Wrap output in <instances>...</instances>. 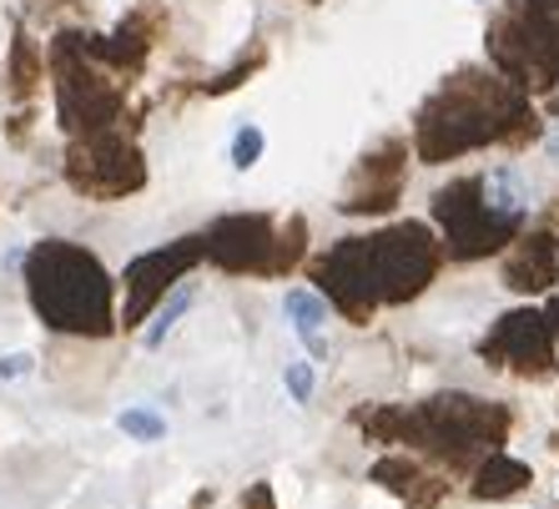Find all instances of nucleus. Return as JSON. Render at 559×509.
<instances>
[{
  "label": "nucleus",
  "instance_id": "nucleus-1",
  "mask_svg": "<svg viewBox=\"0 0 559 509\" xmlns=\"http://www.w3.org/2000/svg\"><path fill=\"white\" fill-rule=\"evenodd\" d=\"M439 268V242L424 223H399L373 237H348L318 258V283L353 323L383 303H408Z\"/></svg>",
  "mask_w": 559,
  "mask_h": 509
},
{
  "label": "nucleus",
  "instance_id": "nucleus-2",
  "mask_svg": "<svg viewBox=\"0 0 559 509\" xmlns=\"http://www.w3.org/2000/svg\"><path fill=\"white\" fill-rule=\"evenodd\" d=\"M539 137L530 96L495 71H459L418 117V157L449 162L479 146H524Z\"/></svg>",
  "mask_w": 559,
  "mask_h": 509
},
{
  "label": "nucleus",
  "instance_id": "nucleus-3",
  "mask_svg": "<svg viewBox=\"0 0 559 509\" xmlns=\"http://www.w3.org/2000/svg\"><path fill=\"white\" fill-rule=\"evenodd\" d=\"M26 293L36 303V313L46 318V328H56V333L102 339L117 328L111 277L81 242H61V237L36 242L26 258Z\"/></svg>",
  "mask_w": 559,
  "mask_h": 509
},
{
  "label": "nucleus",
  "instance_id": "nucleus-4",
  "mask_svg": "<svg viewBox=\"0 0 559 509\" xmlns=\"http://www.w3.org/2000/svg\"><path fill=\"white\" fill-rule=\"evenodd\" d=\"M524 208H530L524 177L514 167H499L443 187L439 202H433V223H439L454 258H489V252L509 248L520 237Z\"/></svg>",
  "mask_w": 559,
  "mask_h": 509
},
{
  "label": "nucleus",
  "instance_id": "nucleus-5",
  "mask_svg": "<svg viewBox=\"0 0 559 509\" xmlns=\"http://www.w3.org/2000/svg\"><path fill=\"white\" fill-rule=\"evenodd\" d=\"M489 61L524 96L559 86V11L545 0H514L489 26Z\"/></svg>",
  "mask_w": 559,
  "mask_h": 509
},
{
  "label": "nucleus",
  "instance_id": "nucleus-6",
  "mask_svg": "<svg viewBox=\"0 0 559 509\" xmlns=\"http://www.w3.org/2000/svg\"><path fill=\"white\" fill-rule=\"evenodd\" d=\"M302 252H308L302 217H293V223L277 233L273 217L237 212V217H222L212 233H202V258L227 268V273H287Z\"/></svg>",
  "mask_w": 559,
  "mask_h": 509
},
{
  "label": "nucleus",
  "instance_id": "nucleus-7",
  "mask_svg": "<svg viewBox=\"0 0 559 509\" xmlns=\"http://www.w3.org/2000/svg\"><path fill=\"white\" fill-rule=\"evenodd\" d=\"M66 182L86 197H127L146 182V162L136 152L127 131L102 127V131H81L71 152H66Z\"/></svg>",
  "mask_w": 559,
  "mask_h": 509
},
{
  "label": "nucleus",
  "instance_id": "nucleus-8",
  "mask_svg": "<svg viewBox=\"0 0 559 509\" xmlns=\"http://www.w3.org/2000/svg\"><path fill=\"white\" fill-rule=\"evenodd\" d=\"M479 358L489 368H504V374H520V379L539 383L555 374V328L534 308H514V313L495 318V328L484 333Z\"/></svg>",
  "mask_w": 559,
  "mask_h": 509
},
{
  "label": "nucleus",
  "instance_id": "nucleus-9",
  "mask_svg": "<svg viewBox=\"0 0 559 509\" xmlns=\"http://www.w3.org/2000/svg\"><path fill=\"white\" fill-rule=\"evenodd\" d=\"M202 262V237H182L171 248L152 252V258H136L127 268V323H142L156 303L171 293V283H182V273Z\"/></svg>",
  "mask_w": 559,
  "mask_h": 509
},
{
  "label": "nucleus",
  "instance_id": "nucleus-10",
  "mask_svg": "<svg viewBox=\"0 0 559 509\" xmlns=\"http://www.w3.org/2000/svg\"><path fill=\"white\" fill-rule=\"evenodd\" d=\"M404 157H408V152H404V142H399V137L378 142L373 152L353 167L348 192H343V208H348V212L389 208L393 197H399V187H404Z\"/></svg>",
  "mask_w": 559,
  "mask_h": 509
},
{
  "label": "nucleus",
  "instance_id": "nucleus-11",
  "mask_svg": "<svg viewBox=\"0 0 559 509\" xmlns=\"http://www.w3.org/2000/svg\"><path fill=\"white\" fill-rule=\"evenodd\" d=\"M504 283L520 293H545L559 283V237L555 233H530L514 237L504 252Z\"/></svg>",
  "mask_w": 559,
  "mask_h": 509
},
{
  "label": "nucleus",
  "instance_id": "nucleus-12",
  "mask_svg": "<svg viewBox=\"0 0 559 509\" xmlns=\"http://www.w3.org/2000/svg\"><path fill=\"white\" fill-rule=\"evenodd\" d=\"M530 480H534L530 464H520V459H509L504 449H495V454H484L479 470H474V495L479 499H509V495H520Z\"/></svg>",
  "mask_w": 559,
  "mask_h": 509
},
{
  "label": "nucleus",
  "instance_id": "nucleus-13",
  "mask_svg": "<svg viewBox=\"0 0 559 509\" xmlns=\"http://www.w3.org/2000/svg\"><path fill=\"white\" fill-rule=\"evenodd\" d=\"M287 318L298 328V339L308 343L312 353H323V323H328V298L323 293H312V287H298V293H287Z\"/></svg>",
  "mask_w": 559,
  "mask_h": 509
},
{
  "label": "nucleus",
  "instance_id": "nucleus-14",
  "mask_svg": "<svg viewBox=\"0 0 559 509\" xmlns=\"http://www.w3.org/2000/svg\"><path fill=\"white\" fill-rule=\"evenodd\" d=\"M36 81H40L36 51H31L26 36H15V51H11V86H15V96H31V92H36Z\"/></svg>",
  "mask_w": 559,
  "mask_h": 509
},
{
  "label": "nucleus",
  "instance_id": "nucleus-15",
  "mask_svg": "<svg viewBox=\"0 0 559 509\" xmlns=\"http://www.w3.org/2000/svg\"><path fill=\"white\" fill-rule=\"evenodd\" d=\"M121 434L142 439V445H156V439H167V418L152 414V409H127L121 414Z\"/></svg>",
  "mask_w": 559,
  "mask_h": 509
},
{
  "label": "nucleus",
  "instance_id": "nucleus-16",
  "mask_svg": "<svg viewBox=\"0 0 559 509\" xmlns=\"http://www.w3.org/2000/svg\"><path fill=\"white\" fill-rule=\"evenodd\" d=\"M187 308H192V287H182V293H171V298H167V308H162V313L152 318V328H146V343H152V348H156V343H162V339H167V333H171V328H177V318H182Z\"/></svg>",
  "mask_w": 559,
  "mask_h": 509
},
{
  "label": "nucleus",
  "instance_id": "nucleus-17",
  "mask_svg": "<svg viewBox=\"0 0 559 509\" xmlns=\"http://www.w3.org/2000/svg\"><path fill=\"white\" fill-rule=\"evenodd\" d=\"M258 152H262V131L258 127H242V131H237V142H233V167L248 171L252 162H258Z\"/></svg>",
  "mask_w": 559,
  "mask_h": 509
},
{
  "label": "nucleus",
  "instance_id": "nucleus-18",
  "mask_svg": "<svg viewBox=\"0 0 559 509\" xmlns=\"http://www.w3.org/2000/svg\"><path fill=\"white\" fill-rule=\"evenodd\" d=\"M287 389H293V399H298V404H308V393H312V368H308V364H293V368H287Z\"/></svg>",
  "mask_w": 559,
  "mask_h": 509
},
{
  "label": "nucleus",
  "instance_id": "nucleus-19",
  "mask_svg": "<svg viewBox=\"0 0 559 509\" xmlns=\"http://www.w3.org/2000/svg\"><path fill=\"white\" fill-rule=\"evenodd\" d=\"M15 374H31V353H11V358H0V379H15Z\"/></svg>",
  "mask_w": 559,
  "mask_h": 509
},
{
  "label": "nucleus",
  "instance_id": "nucleus-20",
  "mask_svg": "<svg viewBox=\"0 0 559 509\" xmlns=\"http://www.w3.org/2000/svg\"><path fill=\"white\" fill-rule=\"evenodd\" d=\"M242 509H273V495H267V484H252L248 489V505Z\"/></svg>",
  "mask_w": 559,
  "mask_h": 509
},
{
  "label": "nucleus",
  "instance_id": "nucleus-21",
  "mask_svg": "<svg viewBox=\"0 0 559 509\" xmlns=\"http://www.w3.org/2000/svg\"><path fill=\"white\" fill-rule=\"evenodd\" d=\"M545 318H549V328H555V339H559V298H549V308H545Z\"/></svg>",
  "mask_w": 559,
  "mask_h": 509
},
{
  "label": "nucleus",
  "instance_id": "nucleus-22",
  "mask_svg": "<svg viewBox=\"0 0 559 509\" xmlns=\"http://www.w3.org/2000/svg\"><path fill=\"white\" fill-rule=\"evenodd\" d=\"M549 152H555V157H559V137H555V142H549Z\"/></svg>",
  "mask_w": 559,
  "mask_h": 509
},
{
  "label": "nucleus",
  "instance_id": "nucleus-23",
  "mask_svg": "<svg viewBox=\"0 0 559 509\" xmlns=\"http://www.w3.org/2000/svg\"><path fill=\"white\" fill-rule=\"evenodd\" d=\"M545 5H549V11H559V0H545Z\"/></svg>",
  "mask_w": 559,
  "mask_h": 509
},
{
  "label": "nucleus",
  "instance_id": "nucleus-24",
  "mask_svg": "<svg viewBox=\"0 0 559 509\" xmlns=\"http://www.w3.org/2000/svg\"><path fill=\"white\" fill-rule=\"evenodd\" d=\"M549 111H555V117H559V102H549Z\"/></svg>",
  "mask_w": 559,
  "mask_h": 509
}]
</instances>
